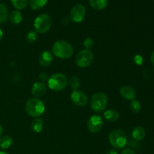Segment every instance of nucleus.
Returning a JSON list of instances; mask_svg holds the SVG:
<instances>
[{"instance_id":"9","label":"nucleus","mask_w":154,"mask_h":154,"mask_svg":"<svg viewBox=\"0 0 154 154\" xmlns=\"http://www.w3.org/2000/svg\"><path fill=\"white\" fill-rule=\"evenodd\" d=\"M86 16V8L84 5L78 4L72 8L71 11V18L75 23H81Z\"/></svg>"},{"instance_id":"16","label":"nucleus","mask_w":154,"mask_h":154,"mask_svg":"<svg viewBox=\"0 0 154 154\" xmlns=\"http://www.w3.org/2000/svg\"><path fill=\"white\" fill-rule=\"evenodd\" d=\"M90 5L95 10L101 11L107 7L108 0H90Z\"/></svg>"},{"instance_id":"20","label":"nucleus","mask_w":154,"mask_h":154,"mask_svg":"<svg viewBox=\"0 0 154 154\" xmlns=\"http://www.w3.org/2000/svg\"><path fill=\"white\" fill-rule=\"evenodd\" d=\"M48 0H29V6L32 10H38L47 4Z\"/></svg>"},{"instance_id":"24","label":"nucleus","mask_w":154,"mask_h":154,"mask_svg":"<svg viewBox=\"0 0 154 154\" xmlns=\"http://www.w3.org/2000/svg\"><path fill=\"white\" fill-rule=\"evenodd\" d=\"M80 84V80L79 78H77V77H72L70 80H69V86H70L71 88L73 89L74 90H76L79 87Z\"/></svg>"},{"instance_id":"15","label":"nucleus","mask_w":154,"mask_h":154,"mask_svg":"<svg viewBox=\"0 0 154 154\" xmlns=\"http://www.w3.org/2000/svg\"><path fill=\"white\" fill-rule=\"evenodd\" d=\"M132 138L136 141H141L145 138V129L142 126H136L132 132Z\"/></svg>"},{"instance_id":"13","label":"nucleus","mask_w":154,"mask_h":154,"mask_svg":"<svg viewBox=\"0 0 154 154\" xmlns=\"http://www.w3.org/2000/svg\"><path fill=\"white\" fill-rule=\"evenodd\" d=\"M120 93L124 99L128 100H134L136 96L135 90L130 86H123L120 88Z\"/></svg>"},{"instance_id":"5","label":"nucleus","mask_w":154,"mask_h":154,"mask_svg":"<svg viewBox=\"0 0 154 154\" xmlns=\"http://www.w3.org/2000/svg\"><path fill=\"white\" fill-rule=\"evenodd\" d=\"M68 84L67 77L61 73L54 74L49 78L48 85L51 90L54 91L63 90Z\"/></svg>"},{"instance_id":"2","label":"nucleus","mask_w":154,"mask_h":154,"mask_svg":"<svg viewBox=\"0 0 154 154\" xmlns=\"http://www.w3.org/2000/svg\"><path fill=\"white\" fill-rule=\"evenodd\" d=\"M26 112L33 117L42 116L45 111V103L38 98H32L26 101L25 105Z\"/></svg>"},{"instance_id":"1","label":"nucleus","mask_w":154,"mask_h":154,"mask_svg":"<svg viewBox=\"0 0 154 154\" xmlns=\"http://www.w3.org/2000/svg\"><path fill=\"white\" fill-rule=\"evenodd\" d=\"M52 52L55 57L61 59H69L73 55L74 50L71 44L66 41H57L52 47Z\"/></svg>"},{"instance_id":"18","label":"nucleus","mask_w":154,"mask_h":154,"mask_svg":"<svg viewBox=\"0 0 154 154\" xmlns=\"http://www.w3.org/2000/svg\"><path fill=\"white\" fill-rule=\"evenodd\" d=\"M13 143V139L9 135H5V136L0 138V149L5 150L8 149L11 146Z\"/></svg>"},{"instance_id":"8","label":"nucleus","mask_w":154,"mask_h":154,"mask_svg":"<svg viewBox=\"0 0 154 154\" xmlns=\"http://www.w3.org/2000/svg\"><path fill=\"white\" fill-rule=\"evenodd\" d=\"M103 126V120L99 115H93L87 121V128L92 133H96L102 129Z\"/></svg>"},{"instance_id":"4","label":"nucleus","mask_w":154,"mask_h":154,"mask_svg":"<svg viewBox=\"0 0 154 154\" xmlns=\"http://www.w3.org/2000/svg\"><path fill=\"white\" fill-rule=\"evenodd\" d=\"M108 106V97L104 93H96L90 99V107L97 113L102 112Z\"/></svg>"},{"instance_id":"34","label":"nucleus","mask_w":154,"mask_h":154,"mask_svg":"<svg viewBox=\"0 0 154 154\" xmlns=\"http://www.w3.org/2000/svg\"><path fill=\"white\" fill-rule=\"evenodd\" d=\"M0 154H9V153H7V152L2 151V150H0Z\"/></svg>"},{"instance_id":"30","label":"nucleus","mask_w":154,"mask_h":154,"mask_svg":"<svg viewBox=\"0 0 154 154\" xmlns=\"http://www.w3.org/2000/svg\"><path fill=\"white\" fill-rule=\"evenodd\" d=\"M105 154H118V153H117V150H114V149H110V150H108V151L105 153Z\"/></svg>"},{"instance_id":"28","label":"nucleus","mask_w":154,"mask_h":154,"mask_svg":"<svg viewBox=\"0 0 154 154\" xmlns=\"http://www.w3.org/2000/svg\"><path fill=\"white\" fill-rule=\"evenodd\" d=\"M121 154H135V153L131 149H125L122 151Z\"/></svg>"},{"instance_id":"25","label":"nucleus","mask_w":154,"mask_h":154,"mask_svg":"<svg viewBox=\"0 0 154 154\" xmlns=\"http://www.w3.org/2000/svg\"><path fill=\"white\" fill-rule=\"evenodd\" d=\"M38 39V33L37 32L35 31H30L26 35V40L27 42L29 43H34L37 41Z\"/></svg>"},{"instance_id":"12","label":"nucleus","mask_w":154,"mask_h":154,"mask_svg":"<svg viewBox=\"0 0 154 154\" xmlns=\"http://www.w3.org/2000/svg\"><path fill=\"white\" fill-rule=\"evenodd\" d=\"M39 64L42 67H47L49 66L53 62V55L50 51H46L42 52L39 56L38 59Z\"/></svg>"},{"instance_id":"27","label":"nucleus","mask_w":154,"mask_h":154,"mask_svg":"<svg viewBox=\"0 0 154 154\" xmlns=\"http://www.w3.org/2000/svg\"><path fill=\"white\" fill-rule=\"evenodd\" d=\"M134 61H135V64L138 65V66H141V64L144 62V60H143V57L140 55H136L134 58Z\"/></svg>"},{"instance_id":"26","label":"nucleus","mask_w":154,"mask_h":154,"mask_svg":"<svg viewBox=\"0 0 154 154\" xmlns=\"http://www.w3.org/2000/svg\"><path fill=\"white\" fill-rule=\"evenodd\" d=\"M93 45V40L91 38H87L84 40V45L87 50L90 49Z\"/></svg>"},{"instance_id":"32","label":"nucleus","mask_w":154,"mask_h":154,"mask_svg":"<svg viewBox=\"0 0 154 154\" xmlns=\"http://www.w3.org/2000/svg\"><path fill=\"white\" fill-rule=\"evenodd\" d=\"M2 37H3V32H2V30L1 29V28H0V41L2 40Z\"/></svg>"},{"instance_id":"19","label":"nucleus","mask_w":154,"mask_h":154,"mask_svg":"<svg viewBox=\"0 0 154 154\" xmlns=\"http://www.w3.org/2000/svg\"><path fill=\"white\" fill-rule=\"evenodd\" d=\"M9 19H10V21L13 24H19L22 21L23 17L19 11L15 10L11 13L10 16H9Z\"/></svg>"},{"instance_id":"7","label":"nucleus","mask_w":154,"mask_h":154,"mask_svg":"<svg viewBox=\"0 0 154 154\" xmlns=\"http://www.w3.org/2000/svg\"><path fill=\"white\" fill-rule=\"evenodd\" d=\"M94 60L93 54L90 50H82L77 54L75 57V63L80 68H86L90 66Z\"/></svg>"},{"instance_id":"31","label":"nucleus","mask_w":154,"mask_h":154,"mask_svg":"<svg viewBox=\"0 0 154 154\" xmlns=\"http://www.w3.org/2000/svg\"><path fill=\"white\" fill-rule=\"evenodd\" d=\"M150 61H151V63L153 64V66H154V51L152 53L151 57H150Z\"/></svg>"},{"instance_id":"33","label":"nucleus","mask_w":154,"mask_h":154,"mask_svg":"<svg viewBox=\"0 0 154 154\" xmlns=\"http://www.w3.org/2000/svg\"><path fill=\"white\" fill-rule=\"evenodd\" d=\"M2 132H3V128H2V126L0 125V137H1L2 134Z\"/></svg>"},{"instance_id":"3","label":"nucleus","mask_w":154,"mask_h":154,"mask_svg":"<svg viewBox=\"0 0 154 154\" xmlns=\"http://www.w3.org/2000/svg\"><path fill=\"white\" fill-rule=\"evenodd\" d=\"M109 141L116 149H123L127 144V136L121 129H114L110 133Z\"/></svg>"},{"instance_id":"23","label":"nucleus","mask_w":154,"mask_h":154,"mask_svg":"<svg viewBox=\"0 0 154 154\" xmlns=\"http://www.w3.org/2000/svg\"><path fill=\"white\" fill-rule=\"evenodd\" d=\"M129 108L130 110L134 113V114H138L140 111H141V104L137 100H132L129 105Z\"/></svg>"},{"instance_id":"6","label":"nucleus","mask_w":154,"mask_h":154,"mask_svg":"<svg viewBox=\"0 0 154 154\" xmlns=\"http://www.w3.org/2000/svg\"><path fill=\"white\" fill-rule=\"evenodd\" d=\"M52 26L51 17L47 14H42L35 18L34 21V28L37 32L45 33L48 32Z\"/></svg>"},{"instance_id":"17","label":"nucleus","mask_w":154,"mask_h":154,"mask_svg":"<svg viewBox=\"0 0 154 154\" xmlns=\"http://www.w3.org/2000/svg\"><path fill=\"white\" fill-rule=\"evenodd\" d=\"M31 127L33 132H36V133H39V132H41L42 130H43V128H44L43 120H42L41 118L37 117V118L33 120V121L32 122Z\"/></svg>"},{"instance_id":"21","label":"nucleus","mask_w":154,"mask_h":154,"mask_svg":"<svg viewBox=\"0 0 154 154\" xmlns=\"http://www.w3.org/2000/svg\"><path fill=\"white\" fill-rule=\"evenodd\" d=\"M12 5L17 10H22L27 6L29 0H11Z\"/></svg>"},{"instance_id":"11","label":"nucleus","mask_w":154,"mask_h":154,"mask_svg":"<svg viewBox=\"0 0 154 154\" xmlns=\"http://www.w3.org/2000/svg\"><path fill=\"white\" fill-rule=\"evenodd\" d=\"M46 84L43 82H36L33 84L32 88V94L35 96V98H39L43 96L47 93Z\"/></svg>"},{"instance_id":"22","label":"nucleus","mask_w":154,"mask_h":154,"mask_svg":"<svg viewBox=\"0 0 154 154\" xmlns=\"http://www.w3.org/2000/svg\"><path fill=\"white\" fill-rule=\"evenodd\" d=\"M8 17V8L5 5L0 3V24L3 23L6 21Z\"/></svg>"},{"instance_id":"29","label":"nucleus","mask_w":154,"mask_h":154,"mask_svg":"<svg viewBox=\"0 0 154 154\" xmlns=\"http://www.w3.org/2000/svg\"><path fill=\"white\" fill-rule=\"evenodd\" d=\"M39 77H40V79L42 80V81H46V80L48 79V75H47V74L42 73L39 75Z\"/></svg>"},{"instance_id":"10","label":"nucleus","mask_w":154,"mask_h":154,"mask_svg":"<svg viewBox=\"0 0 154 154\" xmlns=\"http://www.w3.org/2000/svg\"><path fill=\"white\" fill-rule=\"evenodd\" d=\"M71 99L75 105L78 107L85 106L88 102L87 95L81 90H74L71 94Z\"/></svg>"},{"instance_id":"14","label":"nucleus","mask_w":154,"mask_h":154,"mask_svg":"<svg viewBox=\"0 0 154 154\" xmlns=\"http://www.w3.org/2000/svg\"><path fill=\"white\" fill-rule=\"evenodd\" d=\"M104 117L108 121L111 122V123H114V122L117 121L120 118V114L117 110L114 109H110L105 111L104 113Z\"/></svg>"}]
</instances>
